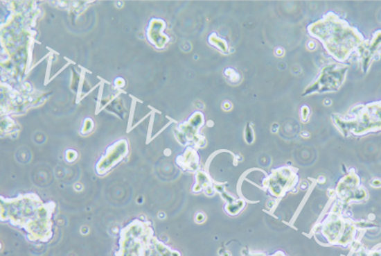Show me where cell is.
Masks as SVG:
<instances>
[{"mask_svg":"<svg viewBox=\"0 0 381 256\" xmlns=\"http://www.w3.org/2000/svg\"><path fill=\"white\" fill-rule=\"evenodd\" d=\"M204 117L201 112H193L189 120L179 126V140L181 139V144H190V147H204L206 144V137L199 133V129L204 126Z\"/></svg>","mask_w":381,"mask_h":256,"instance_id":"cell-6","label":"cell"},{"mask_svg":"<svg viewBox=\"0 0 381 256\" xmlns=\"http://www.w3.org/2000/svg\"><path fill=\"white\" fill-rule=\"evenodd\" d=\"M128 154V144L125 139L114 142L106 150L105 153L100 157L96 164V173L103 176L113 169L114 166L122 162Z\"/></svg>","mask_w":381,"mask_h":256,"instance_id":"cell-8","label":"cell"},{"mask_svg":"<svg viewBox=\"0 0 381 256\" xmlns=\"http://www.w3.org/2000/svg\"><path fill=\"white\" fill-rule=\"evenodd\" d=\"M333 126L344 137L381 131V101L352 107L346 114H332Z\"/></svg>","mask_w":381,"mask_h":256,"instance_id":"cell-4","label":"cell"},{"mask_svg":"<svg viewBox=\"0 0 381 256\" xmlns=\"http://www.w3.org/2000/svg\"><path fill=\"white\" fill-rule=\"evenodd\" d=\"M209 41L210 44H212V46L215 47V49L220 50V52H222L223 53H229L228 43H227L224 39L220 38V36L215 35V33H213V35H210Z\"/></svg>","mask_w":381,"mask_h":256,"instance_id":"cell-11","label":"cell"},{"mask_svg":"<svg viewBox=\"0 0 381 256\" xmlns=\"http://www.w3.org/2000/svg\"><path fill=\"white\" fill-rule=\"evenodd\" d=\"M177 164L184 171H195L198 170L199 156L195 148H187L186 153L177 157Z\"/></svg>","mask_w":381,"mask_h":256,"instance_id":"cell-10","label":"cell"},{"mask_svg":"<svg viewBox=\"0 0 381 256\" xmlns=\"http://www.w3.org/2000/svg\"><path fill=\"white\" fill-rule=\"evenodd\" d=\"M298 180L299 177L294 173L292 169L284 167L274 171L263 184L270 191L272 195L282 198L285 192L295 187Z\"/></svg>","mask_w":381,"mask_h":256,"instance_id":"cell-7","label":"cell"},{"mask_svg":"<svg viewBox=\"0 0 381 256\" xmlns=\"http://www.w3.org/2000/svg\"><path fill=\"white\" fill-rule=\"evenodd\" d=\"M278 123H274L273 126H272V132L273 133H277V131H278Z\"/></svg>","mask_w":381,"mask_h":256,"instance_id":"cell-16","label":"cell"},{"mask_svg":"<svg viewBox=\"0 0 381 256\" xmlns=\"http://www.w3.org/2000/svg\"><path fill=\"white\" fill-rule=\"evenodd\" d=\"M224 74H225L227 78H228V80L231 81L232 84L240 83V80H242V77H240V73L236 71L234 69H231V67L227 69L225 72H224Z\"/></svg>","mask_w":381,"mask_h":256,"instance_id":"cell-12","label":"cell"},{"mask_svg":"<svg viewBox=\"0 0 381 256\" xmlns=\"http://www.w3.org/2000/svg\"><path fill=\"white\" fill-rule=\"evenodd\" d=\"M349 65L332 63L322 67L318 77L303 92V96L313 94L337 92L346 80Z\"/></svg>","mask_w":381,"mask_h":256,"instance_id":"cell-5","label":"cell"},{"mask_svg":"<svg viewBox=\"0 0 381 256\" xmlns=\"http://www.w3.org/2000/svg\"><path fill=\"white\" fill-rule=\"evenodd\" d=\"M307 30L312 37L321 42L328 55L341 64L357 53L366 42L357 28L332 11L310 24Z\"/></svg>","mask_w":381,"mask_h":256,"instance_id":"cell-2","label":"cell"},{"mask_svg":"<svg viewBox=\"0 0 381 256\" xmlns=\"http://www.w3.org/2000/svg\"><path fill=\"white\" fill-rule=\"evenodd\" d=\"M301 137H310V133H307V132H302Z\"/></svg>","mask_w":381,"mask_h":256,"instance_id":"cell-17","label":"cell"},{"mask_svg":"<svg viewBox=\"0 0 381 256\" xmlns=\"http://www.w3.org/2000/svg\"><path fill=\"white\" fill-rule=\"evenodd\" d=\"M1 221L26 232L32 241H47L53 237L52 215L54 203L44 204L35 194H27L13 199L1 198Z\"/></svg>","mask_w":381,"mask_h":256,"instance_id":"cell-1","label":"cell"},{"mask_svg":"<svg viewBox=\"0 0 381 256\" xmlns=\"http://www.w3.org/2000/svg\"><path fill=\"white\" fill-rule=\"evenodd\" d=\"M310 108L308 106H303L301 108V120L302 122L306 123L310 117Z\"/></svg>","mask_w":381,"mask_h":256,"instance_id":"cell-14","label":"cell"},{"mask_svg":"<svg viewBox=\"0 0 381 256\" xmlns=\"http://www.w3.org/2000/svg\"><path fill=\"white\" fill-rule=\"evenodd\" d=\"M245 140L248 144H251L254 142V132L251 123H248L247 128H245Z\"/></svg>","mask_w":381,"mask_h":256,"instance_id":"cell-13","label":"cell"},{"mask_svg":"<svg viewBox=\"0 0 381 256\" xmlns=\"http://www.w3.org/2000/svg\"><path fill=\"white\" fill-rule=\"evenodd\" d=\"M116 256H181L154 236L148 222L136 219L122 230Z\"/></svg>","mask_w":381,"mask_h":256,"instance_id":"cell-3","label":"cell"},{"mask_svg":"<svg viewBox=\"0 0 381 256\" xmlns=\"http://www.w3.org/2000/svg\"><path fill=\"white\" fill-rule=\"evenodd\" d=\"M381 56V30L377 31L372 36L371 40H366L357 53L358 63L363 72L366 73L372 61L380 59Z\"/></svg>","mask_w":381,"mask_h":256,"instance_id":"cell-9","label":"cell"},{"mask_svg":"<svg viewBox=\"0 0 381 256\" xmlns=\"http://www.w3.org/2000/svg\"><path fill=\"white\" fill-rule=\"evenodd\" d=\"M223 108L226 110V111H229L232 108V104L229 102H226L223 103Z\"/></svg>","mask_w":381,"mask_h":256,"instance_id":"cell-15","label":"cell"}]
</instances>
